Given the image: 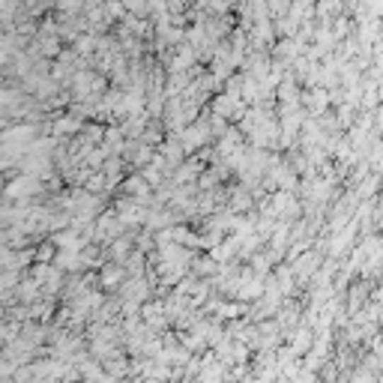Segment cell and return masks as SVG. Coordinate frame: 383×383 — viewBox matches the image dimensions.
Returning a JSON list of instances; mask_svg holds the SVG:
<instances>
[{"label":"cell","instance_id":"cell-1","mask_svg":"<svg viewBox=\"0 0 383 383\" xmlns=\"http://www.w3.org/2000/svg\"><path fill=\"white\" fill-rule=\"evenodd\" d=\"M39 186H42V183H39L36 177H28V174H21L18 180H12V183H6V198L9 201H24V198H30L33 192H39Z\"/></svg>","mask_w":383,"mask_h":383},{"label":"cell","instance_id":"cell-2","mask_svg":"<svg viewBox=\"0 0 383 383\" xmlns=\"http://www.w3.org/2000/svg\"><path fill=\"white\" fill-rule=\"evenodd\" d=\"M318 267H321V252H306L297 263H290V273L306 282V279H311V275L318 273Z\"/></svg>","mask_w":383,"mask_h":383},{"label":"cell","instance_id":"cell-3","mask_svg":"<svg viewBox=\"0 0 383 383\" xmlns=\"http://www.w3.org/2000/svg\"><path fill=\"white\" fill-rule=\"evenodd\" d=\"M126 279V270L120 267V263H108V267L102 270V275H99V285L102 287H114V285H120Z\"/></svg>","mask_w":383,"mask_h":383}]
</instances>
